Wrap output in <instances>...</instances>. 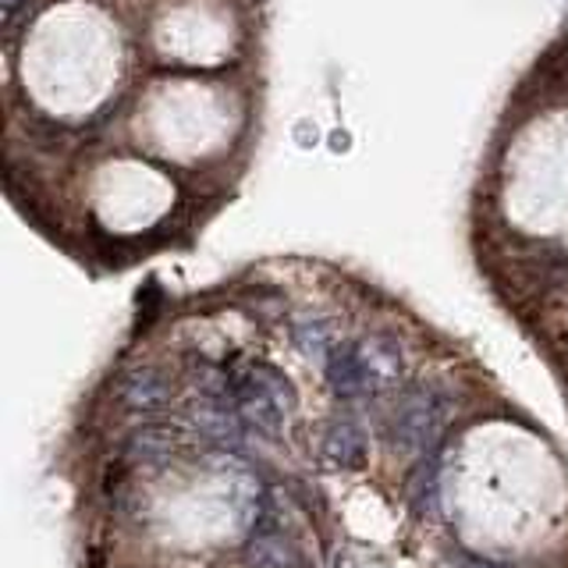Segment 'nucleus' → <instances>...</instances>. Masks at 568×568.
<instances>
[{"instance_id": "1", "label": "nucleus", "mask_w": 568, "mask_h": 568, "mask_svg": "<svg viewBox=\"0 0 568 568\" xmlns=\"http://www.w3.org/2000/svg\"><path fill=\"white\" fill-rule=\"evenodd\" d=\"M324 373L337 398H369L402 377V352L387 337L342 342L324 359Z\"/></svg>"}, {"instance_id": "2", "label": "nucleus", "mask_w": 568, "mask_h": 568, "mask_svg": "<svg viewBox=\"0 0 568 568\" xmlns=\"http://www.w3.org/2000/svg\"><path fill=\"white\" fill-rule=\"evenodd\" d=\"M231 398L245 430L281 437L298 405V390L274 363H245V369L231 373Z\"/></svg>"}, {"instance_id": "3", "label": "nucleus", "mask_w": 568, "mask_h": 568, "mask_svg": "<svg viewBox=\"0 0 568 568\" xmlns=\"http://www.w3.org/2000/svg\"><path fill=\"white\" fill-rule=\"evenodd\" d=\"M440 430V398L430 387L413 384L405 387L390 416L384 423V434L390 440V448L398 452H426L430 440Z\"/></svg>"}, {"instance_id": "4", "label": "nucleus", "mask_w": 568, "mask_h": 568, "mask_svg": "<svg viewBox=\"0 0 568 568\" xmlns=\"http://www.w3.org/2000/svg\"><path fill=\"white\" fill-rule=\"evenodd\" d=\"M245 565L248 568H310L298 540L292 537L288 526H284L271 508L260 511L253 532H248Z\"/></svg>"}, {"instance_id": "5", "label": "nucleus", "mask_w": 568, "mask_h": 568, "mask_svg": "<svg viewBox=\"0 0 568 568\" xmlns=\"http://www.w3.org/2000/svg\"><path fill=\"white\" fill-rule=\"evenodd\" d=\"M118 395L132 413L153 416V413H164L174 402V381L160 366H135L121 377Z\"/></svg>"}, {"instance_id": "6", "label": "nucleus", "mask_w": 568, "mask_h": 568, "mask_svg": "<svg viewBox=\"0 0 568 568\" xmlns=\"http://www.w3.org/2000/svg\"><path fill=\"white\" fill-rule=\"evenodd\" d=\"M320 455H324V462L334 469H359L369 455L366 430L348 416L327 423L324 440H320Z\"/></svg>"}, {"instance_id": "7", "label": "nucleus", "mask_w": 568, "mask_h": 568, "mask_svg": "<svg viewBox=\"0 0 568 568\" xmlns=\"http://www.w3.org/2000/svg\"><path fill=\"white\" fill-rule=\"evenodd\" d=\"M295 334V345L306 352V355H316V359H327L331 355V331L324 320H316V316H306V320H298V324L292 327Z\"/></svg>"}, {"instance_id": "8", "label": "nucleus", "mask_w": 568, "mask_h": 568, "mask_svg": "<svg viewBox=\"0 0 568 568\" xmlns=\"http://www.w3.org/2000/svg\"><path fill=\"white\" fill-rule=\"evenodd\" d=\"M458 568H505V565H490V561H476V558H462Z\"/></svg>"}]
</instances>
